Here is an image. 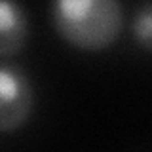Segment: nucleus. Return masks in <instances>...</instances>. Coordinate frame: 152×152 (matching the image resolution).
<instances>
[{
    "mask_svg": "<svg viewBox=\"0 0 152 152\" xmlns=\"http://www.w3.org/2000/svg\"><path fill=\"white\" fill-rule=\"evenodd\" d=\"M129 32L139 50L152 53V0L141 2L133 12Z\"/></svg>",
    "mask_w": 152,
    "mask_h": 152,
    "instance_id": "obj_4",
    "label": "nucleus"
},
{
    "mask_svg": "<svg viewBox=\"0 0 152 152\" xmlns=\"http://www.w3.org/2000/svg\"><path fill=\"white\" fill-rule=\"evenodd\" d=\"M28 38V17L19 0H0V57L19 55Z\"/></svg>",
    "mask_w": 152,
    "mask_h": 152,
    "instance_id": "obj_3",
    "label": "nucleus"
},
{
    "mask_svg": "<svg viewBox=\"0 0 152 152\" xmlns=\"http://www.w3.org/2000/svg\"><path fill=\"white\" fill-rule=\"evenodd\" d=\"M50 15L55 34L86 53L112 48L124 31L120 0H51Z\"/></svg>",
    "mask_w": 152,
    "mask_h": 152,
    "instance_id": "obj_1",
    "label": "nucleus"
},
{
    "mask_svg": "<svg viewBox=\"0 0 152 152\" xmlns=\"http://www.w3.org/2000/svg\"><path fill=\"white\" fill-rule=\"evenodd\" d=\"M34 110V89L19 65L2 61L0 66V131L12 133L27 126Z\"/></svg>",
    "mask_w": 152,
    "mask_h": 152,
    "instance_id": "obj_2",
    "label": "nucleus"
}]
</instances>
